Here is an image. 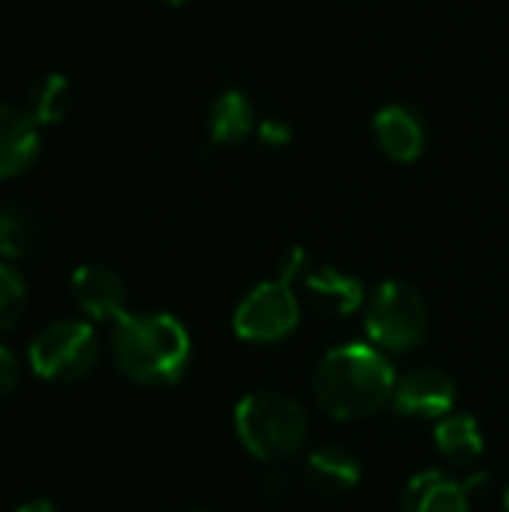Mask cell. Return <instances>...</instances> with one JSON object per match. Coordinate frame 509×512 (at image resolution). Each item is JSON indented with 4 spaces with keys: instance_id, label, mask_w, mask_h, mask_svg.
Returning <instances> with one entry per match:
<instances>
[{
    "instance_id": "6da1fadb",
    "label": "cell",
    "mask_w": 509,
    "mask_h": 512,
    "mask_svg": "<svg viewBox=\"0 0 509 512\" xmlns=\"http://www.w3.org/2000/svg\"><path fill=\"white\" fill-rule=\"evenodd\" d=\"M111 351L117 369L141 387H171L192 363V339L186 327L165 312L123 315L114 324Z\"/></svg>"
},
{
    "instance_id": "7a4b0ae2",
    "label": "cell",
    "mask_w": 509,
    "mask_h": 512,
    "mask_svg": "<svg viewBox=\"0 0 509 512\" xmlns=\"http://www.w3.org/2000/svg\"><path fill=\"white\" fill-rule=\"evenodd\" d=\"M396 390V372L375 345L351 342L324 354L315 369L318 405L336 420H360L381 411Z\"/></svg>"
},
{
    "instance_id": "3957f363",
    "label": "cell",
    "mask_w": 509,
    "mask_h": 512,
    "mask_svg": "<svg viewBox=\"0 0 509 512\" xmlns=\"http://www.w3.org/2000/svg\"><path fill=\"white\" fill-rule=\"evenodd\" d=\"M234 429L240 444L252 456L264 462H279L294 456L306 444L309 417L297 399L276 390H261L237 405Z\"/></svg>"
},
{
    "instance_id": "277c9868",
    "label": "cell",
    "mask_w": 509,
    "mask_h": 512,
    "mask_svg": "<svg viewBox=\"0 0 509 512\" xmlns=\"http://www.w3.org/2000/svg\"><path fill=\"white\" fill-rule=\"evenodd\" d=\"M102 357L99 333L87 321L48 324L27 351L30 369L51 384H72L87 378Z\"/></svg>"
},
{
    "instance_id": "5b68a950",
    "label": "cell",
    "mask_w": 509,
    "mask_h": 512,
    "mask_svg": "<svg viewBox=\"0 0 509 512\" xmlns=\"http://www.w3.org/2000/svg\"><path fill=\"white\" fill-rule=\"evenodd\" d=\"M429 312L423 294L408 282H387L366 309V333L381 351H411L426 339Z\"/></svg>"
},
{
    "instance_id": "8992f818",
    "label": "cell",
    "mask_w": 509,
    "mask_h": 512,
    "mask_svg": "<svg viewBox=\"0 0 509 512\" xmlns=\"http://www.w3.org/2000/svg\"><path fill=\"white\" fill-rule=\"evenodd\" d=\"M300 321V306L291 291V282L273 279L261 282L234 312V333L246 342H279Z\"/></svg>"
},
{
    "instance_id": "52a82bcc",
    "label": "cell",
    "mask_w": 509,
    "mask_h": 512,
    "mask_svg": "<svg viewBox=\"0 0 509 512\" xmlns=\"http://www.w3.org/2000/svg\"><path fill=\"white\" fill-rule=\"evenodd\" d=\"M390 405L399 417L444 420L456 405V384L441 369H417L396 384Z\"/></svg>"
},
{
    "instance_id": "ba28073f",
    "label": "cell",
    "mask_w": 509,
    "mask_h": 512,
    "mask_svg": "<svg viewBox=\"0 0 509 512\" xmlns=\"http://www.w3.org/2000/svg\"><path fill=\"white\" fill-rule=\"evenodd\" d=\"M72 297L93 321H120L126 315V285L105 264H84L72 273Z\"/></svg>"
},
{
    "instance_id": "9c48e42d",
    "label": "cell",
    "mask_w": 509,
    "mask_h": 512,
    "mask_svg": "<svg viewBox=\"0 0 509 512\" xmlns=\"http://www.w3.org/2000/svg\"><path fill=\"white\" fill-rule=\"evenodd\" d=\"M372 132L378 147L393 159V162H417L426 150V126L417 117V111L405 105H387L375 114Z\"/></svg>"
},
{
    "instance_id": "30bf717a",
    "label": "cell",
    "mask_w": 509,
    "mask_h": 512,
    "mask_svg": "<svg viewBox=\"0 0 509 512\" xmlns=\"http://www.w3.org/2000/svg\"><path fill=\"white\" fill-rule=\"evenodd\" d=\"M39 156V126L24 108L0 102V180L24 174Z\"/></svg>"
},
{
    "instance_id": "8fae6325",
    "label": "cell",
    "mask_w": 509,
    "mask_h": 512,
    "mask_svg": "<svg viewBox=\"0 0 509 512\" xmlns=\"http://www.w3.org/2000/svg\"><path fill=\"white\" fill-rule=\"evenodd\" d=\"M402 512H468V489L441 471H423L408 480Z\"/></svg>"
},
{
    "instance_id": "7c38bea8",
    "label": "cell",
    "mask_w": 509,
    "mask_h": 512,
    "mask_svg": "<svg viewBox=\"0 0 509 512\" xmlns=\"http://www.w3.org/2000/svg\"><path fill=\"white\" fill-rule=\"evenodd\" d=\"M306 480L318 492L342 495V492L357 489V483L363 480V465L345 447H318L306 459Z\"/></svg>"
},
{
    "instance_id": "4fadbf2b",
    "label": "cell",
    "mask_w": 509,
    "mask_h": 512,
    "mask_svg": "<svg viewBox=\"0 0 509 512\" xmlns=\"http://www.w3.org/2000/svg\"><path fill=\"white\" fill-rule=\"evenodd\" d=\"M306 288L312 294V306L327 318L354 315L363 303V285L342 270H330V267L315 270L306 279Z\"/></svg>"
},
{
    "instance_id": "5bb4252c",
    "label": "cell",
    "mask_w": 509,
    "mask_h": 512,
    "mask_svg": "<svg viewBox=\"0 0 509 512\" xmlns=\"http://www.w3.org/2000/svg\"><path fill=\"white\" fill-rule=\"evenodd\" d=\"M255 126V111L246 93L240 90H225L213 99L210 117H207V132L216 144H237L243 141Z\"/></svg>"
},
{
    "instance_id": "9a60e30c",
    "label": "cell",
    "mask_w": 509,
    "mask_h": 512,
    "mask_svg": "<svg viewBox=\"0 0 509 512\" xmlns=\"http://www.w3.org/2000/svg\"><path fill=\"white\" fill-rule=\"evenodd\" d=\"M435 447L450 465H474L483 456V432L474 417L450 414L435 426Z\"/></svg>"
},
{
    "instance_id": "2e32d148",
    "label": "cell",
    "mask_w": 509,
    "mask_h": 512,
    "mask_svg": "<svg viewBox=\"0 0 509 512\" xmlns=\"http://www.w3.org/2000/svg\"><path fill=\"white\" fill-rule=\"evenodd\" d=\"M69 108H72V84H69V78H63L57 72L42 75L33 84V90L27 96V105H24V111L30 114V120L36 126L60 123L69 114Z\"/></svg>"
},
{
    "instance_id": "e0dca14e",
    "label": "cell",
    "mask_w": 509,
    "mask_h": 512,
    "mask_svg": "<svg viewBox=\"0 0 509 512\" xmlns=\"http://www.w3.org/2000/svg\"><path fill=\"white\" fill-rule=\"evenodd\" d=\"M33 246H36L33 219L18 207L0 210V255L6 261H21L33 252Z\"/></svg>"
},
{
    "instance_id": "ac0fdd59",
    "label": "cell",
    "mask_w": 509,
    "mask_h": 512,
    "mask_svg": "<svg viewBox=\"0 0 509 512\" xmlns=\"http://www.w3.org/2000/svg\"><path fill=\"white\" fill-rule=\"evenodd\" d=\"M24 309H27V285L15 273V267L0 261V333L12 330L21 321Z\"/></svg>"
},
{
    "instance_id": "d6986e66",
    "label": "cell",
    "mask_w": 509,
    "mask_h": 512,
    "mask_svg": "<svg viewBox=\"0 0 509 512\" xmlns=\"http://www.w3.org/2000/svg\"><path fill=\"white\" fill-rule=\"evenodd\" d=\"M15 384H18V363L12 351L0 345V402L15 390Z\"/></svg>"
},
{
    "instance_id": "ffe728a7",
    "label": "cell",
    "mask_w": 509,
    "mask_h": 512,
    "mask_svg": "<svg viewBox=\"0 0 509 512\" xmlns=\"http://www.w3.org/2000/svg\"><path fill=\"white\" fill-rule=\"evenodd\" d=\"M261 135H264V141H270V144H285V141L291 138V129H285L282 123L270 120V123H264Z\"/></svg>"
},
{
    "instance_id": "44dd1931",
    "label": "cell",
    "mask_w": 509,
    "mask_h": 512,
    "mask_svg": "<svg viewBox=\"0 0 509 512\" xmlns=\"http://www.w3.org/2000/svg\"><path fill=\"white\" fill-rule=\"evenodd\" d=\"M15 512H63L60 507H54L51 501H27V504H21Z\"/></svg>"
},
{
    "instance_id": "7402d4cb",
    "label": "cell",
    "mask_w": 509,
    "mask_h": 512,
    "mask_svg": "<svg viewBox=\"0 0 509 512\" xmlns=\"http://www.w3.org/2000/svg\"><path fill=\"white\" fill-rule=\"evenodd\" d=\"M159 3H165V6H183L186 0H159Z\"/></svg>"
},
{
    "instance_id": "603a6c76",
    "label": "cell",
    "mask_w": 509,
    "mask_h": 512,
    "mask_svg": "<svg viewBox=\"0 0 509 512\" xmlns=\"http://www.w3.org/2000/svg\"><path fill=\"white\" fill-rule=\"evenodd\" d=\"M504 510L509 512V489H507V495H504Z\"/></svg>"
}]
</instances>
